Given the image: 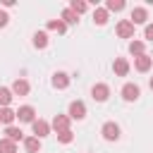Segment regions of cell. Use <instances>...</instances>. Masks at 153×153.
I'll list each match as a JSON object with an SVG mask.
<instances>
[{"label":"cell","instance_id":"6da1fadb","mask_svg":"<svg viewBox=\"0 0 153 153\" xmlns=\"http://www.w3.org/2000/svg\"><path fill=\"white\" fill-rule=\"evenodd\" d=\"M108 96H110V86H108V84H93V88H91V98H93V100L105 103Z\"/></svg>","mask_w":153,"mask_h":153},{"label":"cell","instance_id":"7a4b0ae2","mask_svg":"<svg viewBox=\"0 0 153 153\" xmlns=\"http://www.w3.org/2000/svg\"><path fill=\"white\" fill-rule=\"evenodd\" d=\"M67 115H69V120H84V117H86V105H84L81 100H72Z\"/></svg>","mask_w":153,"mask_h":153},{"label":"cell","instance_id":"3957f363","mask_svg":"<svg viewBox=\"0 0 153 153\" xmlns=\"http://www.w3.org/2000/svg\"><path fill=\"white\" fill-rule=\"evenodd\" d=\"M100 134H103L105 141H117V139H120V127H117L115 122H105L103 129H100Z\"/></svg>","mask_w":153,"mask_h":153},{"label":"cell","instance_id":"277c9868","mask_svg":"<svg viewBox=\"0 0 153 153\" xmlns=\"http://www.w3.org/2000/svg\"><path fill=\"white\" fill-rule=\"evenodd\" d=\"M17 120H19V122H29V124H33V122H36V110H33L31 105H22V108L17 110Z\"/></svg>","mask_w":153,"mask_h":153},{"label":"cell","instance_id":"5b68a950","mask_svg":"<svg viewBox=\"0 0 153 153\" xmlns=\"http://www.w3.org/2000/svg\"><path fill=\"white\" fill-rule=\"evenodd\" d=\"M115 31H117V36H120V38H131V36H134V24H131L129 19H122V22L117 24V29H115Z\"/></svg>","mask_w":153,"mask_h":153},{"label":"cell","instance_id":"8992f818","mask_svg":"<svg viewBox=\"0 0 153 153\" xmlns=\"http://www.w3.org/2000/svg\"><path fill=\"white\" fill-rule=\"evenodd\" d=\"M139 96H141V88H139L136 84H124V86H122V98H124V100L131 103V100H136Z\"/></svg>","mask_w":153,"mask_h":153},{"label":"cell","instance_id":"52a82bcc","mask_svg":"<svg viewBox=\"0 0 153 153\" xmlns=\"http://www.w3.org/2000/svg\"><path fill=\"white\" fill-rule=\"evenodd\" d=\"M31 129H33L36 139H45V136L50 134V124H48L45 120H36V122L31 124Z\"/></svg>","mask_w":153,"mask_h":153},{"label":"cell","instance_id":"ba28073f","mask_svg":"<svg viewBox=\"0 0 153 153\" xmlns=\"http://www.w3.org/2000/svg\"><path fill=\"white\" fill-rule=\"evenodd\" d=\"M112 72H115L117 76H127V74H129V62H127V57H115Z\"/></svg>","mask_w":153,"mask_h":153},{"label":"cell","instance_id":"9c48e42d","mask_svg":"<svg viewBox=\"0 0 153 153\" xmlns=\"http://www.w3.org/2000/svg\"><path fill=\"white\" fill-rule=\"evenodd\" d=\"M50 127H53L57 134H60V131H67V129H69V115H55Z\"/></svg>","mask_w":153,"mask_h":153},{"label":"cell","instance_id":"30bf717a","mask_svg":"<svg viewBox=\"0 0 153 153\" xmlns=\"http://www.w3.org/2000/svg\"><path fill=\"white\" fill-rule=\"evenodd\" d=\"M146 19H148V10H146V7H134V10H131V19H129V22H131L134 26H136V24H146Z\"/></svg>","mask_w":153,"mask_h":153},{"label":"cell","instance_id":"8fae6325","mask_svg":"<svg viewBox=\"0 0 153 153\" xmlns=\"http://www.w3.org/2000/svg\"><path fill=\"white\" fill-rule=\"evenodd\" d=\"M151 65H153V57H148L146 53H143V55H139V57H134V67H136L139 72H148V69H151Z\"/></svg>","mask_w":153,"mask_h":153},{"label":"cell","instance_id":"7c38bea8","mask_svg":"<svg viewBox=\"0 0 153 153\" xmlns=\"http://www.w3.org/2000/svg\"><path fill=\"white\" fill-rule=\"evenodd\" d=\"M53 86H55V88H67V86H69V74L55 72V74H53Z\"/></svg>","mask_w":153,"mask_h":153},{"label":"cell","instance_id":"4fadbf2b","mask_svg":"<svg viewBox=\"0 0 153 153\" xmlns=\"http://www.w3.org/2000/svg\"><path fill=\"white\" fill-rule=\"evenodd\" d=\"M12 93H14V96H26V93H29V81H26V79H14Z\"/></svg>","mask_w":153,"mask_h":153},{"label":"cell","instance_id":"5bb4252c","mask_svg":"<svg viewBox=\"0 0 153 153\" xmlns=\"http://www.w3.org/2000/svg\"><path fill=\"white\" fill-rule=\"evenodd\" d=\"M5 139H10V141L17 143V141L24 139V131H22L19 127H14V124H12V127H5Z\"/></svg>","mask_w":153,"mask_h":153},{"label":"cell","instance_id":"9a60e30c","mask_svg":"<svg viewBox=\"0 0 153 153\" xmlns=\"http://www.w3.org/2000/svg\"><path fill=\"white\" fill-rule=\"evenodd\" d=\"M14 120H17V110H10V108H2V110H0V122H2V124L12 127Z\"/></svg>","mask_w":153,"mask_h":153},{"label":"cell","instance_id":"2e32d148","mask_svg":"<svg viewBox=\"0 0 153 153\" xmlns=\"http://www.w3.org/2000/svg\"><path fill=\"white\" fill-rule=\"evenodd\" d=\"M33 48H38V50L48 48V33L45 31H36L33 33Z\"/></svg>","mask_w":153,"mask_h":153},{"label":"cell","instance_id":"e0dca14e","mask_svg":"<svg viewBox=\"0 0 153 153\" xmlns=\"http://www.w3.org/2000/svg\"><path fill=\"white\" fill-rule=\"evenodd\" d=\"M24 148H26L29 153H38V151H41V139H36V136H26V139H24Z\"/></svg>","mask_w":153,"mask_h":153},{"label":"cell","instance_id":"ac0fdd59","mask_svg":"<svg viewBox=\"0 0 153 153\" xmlns=\"http://www.w3.org/2000/svg\"><path fill=\"white\" fill-rule=\"evenodd\" d=\"M108 14H110V12H108L105 7H96V10H93V22H96L98 26H103V24L108 22Z\"/></svg>","mask_w":153,"mask_h":153},{"label":"cell","instance_id":"d6986e66","mask_svg":"<svg viewBox=\"0 0 153 153\" xmlns=\"http://www.w3.org/2000/svg\"><path fill=\"white\" fill-rule=\"evenodd\" d=\"M60 19H62L65 24H76V22H79V14H76V12H72L69 7H65V10H62V14H60Z\"/></svg>","mask_w":153,"mask_h":153},{"label":"cell","instance_id":"ffe728a7","mask_svg":"<svg viewBox=\"0 0 153 153\" xmlns=\"http://www.w3.org/2000/svg\"><path fill=\"white\" fill-rule=\"evenodd\" d=\"M12 96H14V93H12V88L0 86V105H2V108H7V105L12 103Z\"/></svg>","mask_w":153,"mask_h":153},{"label":"cell","instance_id":"44dd1931","mask_svg":"<svg viewBox=\"0 0 153 153\" xmlns=\"http://www.w3.org/2000/svg\"><path fill=\"white\" fill-rule=\"evenodd\" d=\"M48 29H50V31H57V33H65V31H67V24H65L62 19H50V22H48Z\"/></svg>","mask_w":153,"mask_h":153},{"label":"cell","instance_id":"7402d4cb","mask_svg":"<svg viewBox=\"0 0 153 153\" xmlns=\"http://www.w3.org/2000/svg\"><path fill=\"white\" fill-rule=\"evenodd\" d=\"M0 153H17V143L10 139H0Z\"/></svg>","mask_w":153,"mask_h":153},{"label":"cell","instance_id":"603a6c76","mask_svg":"<svg viewBox=\"0 0 153 153\" xmlns=\"http://www.w3.org/2000/svg\"><path fill=\"white\" fill-rule=\"evenodd\" d=\"M105 10L108 12H122L124 10V0H108L105 2Z\"/></svg>","mask_w":153,"mask_h":153},{"label":"cell","instance_id":"cb8c5ba5","mask_svg":"<svg viewBox=\"0 0 153 153\" xmlns=\"http://www.w3.org/2000/svg\"><path fill=\"white\" fill-rule=\"evenodd\" d=\"M143 48H146L143 41H129V53H131V55H136V57L143 55Z\"/></svg>","mask_w":153,"mask_h":153},{"label":"cell","instance_id":"d4e9b609","mask_svg":"<svg viewBox=\"0 0 153 153\" xmlns=\"http://www.w3.org/2000/svg\"><path fill=\"white\" fill-rule=\"evenodd\" d=\"M69 10H72V12H76V14H84V12L88 10V5H86L84 0H72V5H69Z\"/></svg>","mask_w":153,"mask_h":153},{"label":"cell","instance_id":"484cf974","mask_svg":"<svg viewBox=\"0 0 153 153\" xmlns=\"http://www.w3.org/2000/svg\"><path fill=\"white\" fill-rule=\"evenodd\" d=\"M57 139H60L62 143H72V139H74V134H72V131L67 129V131H60V134H57Z\"/></svg>","mask_w":153,"mask_h":153},{"label":"cell","instance_id":"4316f807","mask_svg":"<svg viewBox=\"0 0 153 153\" xmlns=\"http://www.w3.org/2000/svg\"><path fill=\"white\" fill-rule=\"evenodd\" d=\"M143 36H146L148 41H153V24H146V29H143Z\"/></svg>","mask_w":153,"mask_h":153},{"label":"cell","instance_id":"83f0119b","mask_svg":"<svg viewBox=\"0 0 153 153\" xmlns=\"http://www.w3.org/2000/svg\"><path fill=\"white\" fill-rule=\"evenodd\" d=\"M7 22H10L7 12H2V10H0V29H2V26H7Z\"/></svg>","mask_w":153,"mask_h":153},{"label":"cell","instance_id":"f1b7e54d","mask_svg":"<svg viewBox=\"0 0 153 153\" xmlns=\"http://www.w3.org/2000/svg\"><path fill=\"white\" fill-rule=\"evenodd\" d=\"M148 84H151V88H153V76H151V81H148Z\"/></svg>","mask_w":153,"mask_h":153}]
</instances>
